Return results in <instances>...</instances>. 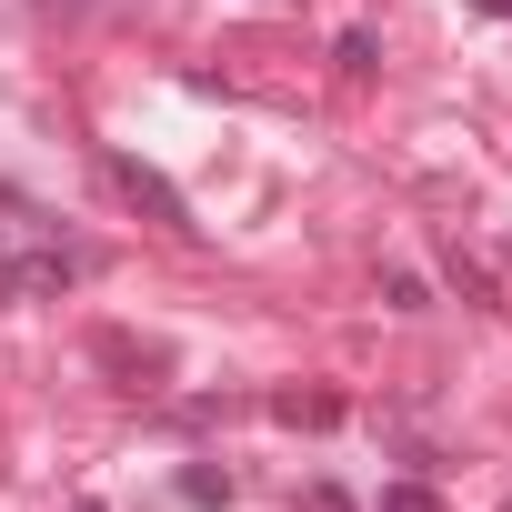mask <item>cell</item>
Segmentation results:
<instances>
[{
  "label": "cell",
  "instance_id": "obj_1",
  "mask_svg": "<svg viewBox=\"0 0 512 512\" xmlns=\"http://www.w3.org/2000/svg\"><path fill=\"white\" fill-rule=\"evenodd\" d=\"M0 292L11 302H51V292H71L81 272H91V251L81 241H61V221H41V211H21L11 191H0Z\"/></svg>",
  "mask_w": 512,
  "mask_h": 512
},
{
  "label": "cell",
  "instance_id": "obj_2",
  "mask_svg": "<svg viewBox=\"0 0 512 512\" xmlns=\"http://www.w3.org/2000/svg\"><path fill=\"white\" fill-rule=\"evenodd\" d=\"M111 191H121V201H131V211H151V221H161V231H181V241H191V231H201V221H191V201H181V191H171V181H161V171H151V161H131V151H111Z\"/></svg>",
  "mask_w": 512,
  "mask_h": 512
},
{
  "label": "cell",
  "instance_id": "obj_3",
  "mask_svg": "<svg viewBox=\"0 0 512 512\" xmlns=\"http://www.w3.org/2000/svg\"><path fill=\"white\" fill-rule=\"evenodd\" d=\"M91 352L121 372V392H151V382H161V352H141L131 332H91Z\"/></svg>",
  "mask_w": 512,
  "mask_h": 512
},
{
  "label": "cell",
  "instance_id": "obj_4",
  "mask_svg": "<svg viewBox=\"0 0 512 512\" xmlns=\"http://www.w3.org/2000/svg\"><path fill=\"white\" fill-rule=\"evenodd\" d=\"M272 412H282V422H312V432H322V422H342V402H332V392H282Z\"/></svg>",
  "mask_w": 512,
  "mask_h": 512
},
{
  "label": "cell",
  "instance_id": "obj_5",
  "mask_svg": "<svg viewBox=\"0 0 512 512\" xmlns=\"http://www.w3.org/2000/svg\"><path fill=\"white\" fill-rule=\"evenodd\" d=\"M181 502H231V472H211V462H191V472H181Z\"/></svg>",
  "mask_w": 512,
  "mask_h": 512
},
{
  "label": "cell",
  "instance_id": "obj_6",
  "mask_svg": "<svg viewBox=\"0 0 512 512\" xmlns=\"http://www.w3.org/2000/svg\"><path fill=\"white\" fill-rule=\"evenodd\" d=\"M372 512H442V492H432V482H392Z\"/></svg>",
  "mask_w": 512,
  "mask_h": 512
},
{
  "label": "cell",
  "instance_id": "obj_7",
  "mask_svg": "<svg viewBox=\"0 0 512 512\" xmlns=\"http://www.w3.org/2000/svg\"><path fill=\"white\" fill-rule=\"evenodd\" d=\"M472 11H482V21H512V0H472Z\"/></svg>",
  "mask_w": 512,
  "mask_h": 512
},
{
  "label": "cell",
  "instance_id": "obj_8",
  "mask_svg": "<svg viewBox=\"0 0 512 512\" xmlns=\"http://www.w3.org/2000/svg\"><path fill=\"white\" fill-rule=\"evenodd\" d=\"M41 11H91V0H41Z\"/></svg>",
  "mask_w": 512,
  "mask_h": 512
},
{
  "label": "cell",
  "instance_id": "obj_9",
  "mask_svg": "<svg viewBox=\"0 0 512 512\" xmlns=\"http://www.w3.org/2000/svg\"><path fill=\"white\" fill-rule=\"evenodd\" d=\"M81 512H101V502H81Z\"/></svg>",
  "mask_w": 512,
  "mask_h": 512
}]
</instances>
